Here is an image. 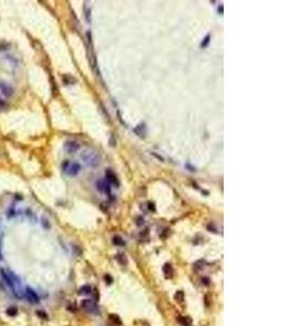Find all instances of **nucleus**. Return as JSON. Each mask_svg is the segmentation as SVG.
Segmentation results:
<instances>
[{
  "instance_id": "a878e982",
  "label": "nucleus",
  "mask_w": 290,
  "mask_h": 326,
  "mask_svg": "<svg viewBox=\"0 0 290 326\" xmlns=\"http://www.w3.org/2000/svg\"><path fill=\"white\" fill-rule=\"evenodd\" d=\"M148 205H149V209H150V210H152V211H154V210H156V208H154V206H153V203H151V202H149Z\"/></svg>"
},
{
  "instance_id": "9b49d317",
  "label": "nucleus",
  "mask_w": 290,
  "mask_h": 326,
  "mask_svg": "<svg viewBox=\"0 0 290 326\" xmlns=\"http://www.w3.org/2000/svg\"><path fill=\"white\" fill-rule=\"evenodd\" d=\"M134 132L138 135V136L143 137V136L146 135V132H147V130H146V125H145V124H139L138 126H136V127H135Z\"/></svg>"
},
{
  "instance_id": "aec40b11",
  "label": "nucleus",
  "mask_w": 290,
  "mask_h": 326,
  "mask_svg": "<svg viewBox=\"0 0 290 326\" xmlns=\"http://www.w3.org/2000/svg\"><path fill=\"white\" fill-rule=\"evenodd\" d=\"M203 264H204V262H203V261H198L197 263H195V268H196L197 271H199L200 268H203Z\"/></svg>"
},
{
  "instance_id": "2eb2a0df",
  "label": "nucleus",
  "mask_w": 290,
  "mask_h": 326,
  "mask_svg": "<svg viewBox=\"0 0 290 326\" xmlns=\"http://www.w3.org/2000/svg\"><path fill=\"white\" fill-rule=\"evenodd\" d=\"M174 299L176 300L177 302H179V303H180V302H183L184 299H185V295H184V291H182V290H178V291H177V292L175 294V296H174Z\"/></svg>"
},
{
  "instance_id": "a211bd4d",
  "label": "nucleus",
  "mask_w": 290,
  "mask_h": 326,
  "mask_svg": "<svg viewBox=\"0 0 290 326\" xmlns=\"http://www.w3.org/2000/svg\"><path fill=\"white\" fill-rule=\"evenodd\" d=\"M110 320H111L114 324H117V325H121L122 324V322H121L120 317L117 316V315H114V314H111L110 315Z\"/></svg>"
},
{
  "instance_id": "f03ea898",
  "label": "nucleus",
  "mask_w": 290,
  "mask_h": 326,
  "mask_svg": "<svg viewBox=\"0 0 290 326\" xmlns=\"http://www.w3.org/2000/svg\"><path fill=\"white\" fill-rule=\"evenodd\" d=\"M62 167H63V171H64L69 176H76L80 171V163H77V162L70 163L69 161H65L62 164Z\"/></svg>"
},
{
  "instance_id": "f8f14e48",
  "label": "nucleus",
  "mask_w": 290,
  "mask_h": 326,
  "mask_svg": "<svg viewBox=\"0 0 290 326\" xmlns=\"http://www.w3.org/2000/svg\"><path fill=\"white\" fill-rule=\"evenodd\" d=\"M178 321L183 326H191V323H192L191 318L189 316H179Z\"/></svg>"
},
{
  "instance_id": "cd10ccee",
  "label": "nucleus",
  "mask_w": 290,
  "mask_h": 326,
  "mask_svg": "<svg viewBox=\"0 0 290 326\" xmlns=\"http://www.w3.org/2000/svg\"><path fill=\"white\" fill-rule=\"evenodd\" d=\"M143 219H141V218H138V223H137V225H143Z\"/></svg>"
},
{
  "instance_id": "c756f323",
  "label": "nucleus",
  "mask_w": 290,
  "mask_h": 326,
  "mask_svg": "<svg viewBox=\"0 0 290 326\" xmlns=\"http://www.w3.org/2000/svg\"><path fill=\"white\" fill-rule=\"evenodd\" d=\"M1 258H2V257H1V252H0V259H1Z\"/></svg>"
},
{
  "instance_id": "393cba45",
  "label": "nucleus",
  "mask_w": 290,
  "mask_h": 326,
  "mask_svg": "<svg viewBox=\"0 0 290 326\" xmlns=\"http://www.w3.org/2000/svg\"><path fill=\"white\" fill-rule=\"evenodd\" d=\"M202 283H203L204 285H209L210 279H209V278H206V277H204V278H202Z\"/></svg>"
},
{
  "instance_id": "7ed1b4c3",
  "label": "nucleus",
  "mask_w": 290,
  "mask_h": 326,
  "mask_svg": "<svg viewBox=\"0 0 290 326\" xmlns=\"http://www.w3.org/2000/svg\"><path fill=\"white\" fill-rule=\"evenodd\" d=\"M1 276L5 279V284H7L10 288H12V289H14V285H15V284H20V283H19V278H16V276L14 275L13 273L8 272V271H5L3 268L1 270Z\"/></svg>"
},
{
  "instance_id": "bb28decb",
  "label": "nucleus",
  "mask_w": 290,
  "mask_h": 326,
  "mask_svg": "<svg viewBox=\"0 0 290 326\" xmlns=\"http://www.w3.org/2000/svg\"><path fill=\"white\" fill-rule=\"evenodd\" d=\"M13 215H14V211L13 210L8 211V218H11V216H13Z\"/></svg>"
},
{
  "instance_id": "423d86ee",
  "label": "nucleus",
  "mask_w": 290,
  "mask_h": 326,
  "mask_svg": "<svg viewBox=\"0 0 290 326\" xmlns=\"http://www.w3.org/2000/svg\"><path fill=\"white\" fill-rule=\"evenodd\" d=\"M80 145L75 140H69L67 143H64V150L67 152V153H75L80 150Z\"/></svg>"
},
{
  "instance_id": "1a4fd4ad",
  "label": "nucleus",
  "mask_w": 290,
  "mask_h": 326,
  "mask_svg": "<svg viewBox=\"0 0 290 326\" xmlns=\"http://www.w3.org/2000/svg\"><path fill=\"white\" fill-rule=\"evenodd\" d=\"M106 181H107L110 185H116V186H119V181L116 178L115 174H114L113 172H111V171H107V178H106Z\"/></svg>"
},
{
  "instance_id": "20e7f679",
  "label": "nucleus",
  "mask_w": 290,
  "mask_h": 326,
  "mask_svg": "<svg viewBox=\"0 0 290 326\" xmlns=\"http://www.w3.org/2000/svg\"><path fill=\"white\" fill-rule=\"evenodd\" d=\"M80 305H82V308L84 309L85 311H87V312H89V313H98V311H99L98 305L90 299L83 300Z\"/></svg>"
},
{
  "instance_id": "f3484780",
  "label": "nucleus",
  "mask_w": 290,
  "mask_h": 326,
  "mask_svg": "<svg viewBox=\"0 0 290 326\" xmlns=\"http://www.w3.org/2000/svg\"><path fill=\"white\" fill-rule=\"evenodd\" d=\"M5 313L8 314V315H10V316H15L16 314H18V309L14 308V307H12V308H9L7 311H5Z\"/></svg>"
},
{
  "instance_id": "6e6552de",
  "label": "nucleus",
  "mask_w": 290,
  "mask_h": 326,
  "mask_svg": "<svg viewBox=\"0 0 290 326\" xmlns=\"http://www.w3.org/2000/svg\"><path fill=\"white\" fill-rule=\"evenodd\" d=\"M25 296H26L27 300L31 302V303H38L39 302V297H38V295L35 292V290H33L32 288H29V287H27L26 288V291H25Z\"/></svg>"
},
{
  "instance_id": "dca6fc26",
  "label": "nucleus",
  "mask_w": 290,
  "mask_h": 326,
  "mask_svg": "<svg viewBox=\"0 0 290 326\" xmlns=\"http://www.w3.org/2000/svg\"><path fill=\"white\" fill-rule=\"evenodd\" d=\"M116 260H117V262H119L120 264H122V265H125V264L127 263L126 255H123V253H119V255H116Z\"/></svg>"
},
{
  "instance_id": "b1692460",
  "label": "nucleus",
  "mask_w": 290,
  "mask_h": 326,
  "mask_svg": "<svg viewBox=\"0 0 290 326\" xmlns=\"http://www.w3.org/2000/svg\"><path fill=\"white\" fill-rule=\"evenodd\" d=\"M37 314H38V315H39V316H41V317H43V318H47V314H46V313H44V312H40V311H38V312H37Z\"/></svg>"
},
{
  "instance_id": "6ab92c4d",
  "label": "nucleus",
  "mask_w": 290,
  "mask_h": 326,
  "mask_svg": "<svg viewBox=\"0 0 290 326\" xmlns=\"http://www.w3.org/2000/svg\"><path fill=\"white\" fill-rule=\"evenodd\" d=\"M209 43H210V35H206L205 38L203 39V41L201 43V47H202V48H205L206 46L209 45Z\"/></svg>"
},
{
  "instance_id": "9d476101",
  "label": "nucleus",
  "mask_w": 290,
  "mask_h": 326,
  "mask_svg": "<svg viewBox=\"0 0 290 326\" xmlns=\"http://www.w3.org/2000/svg\"><path fill=\"white\" fill-rule=\"evenodd\" d=\"M163 273L165 274V277H167V278H171V277L173 276L174 270H173V268H172V265H171L170 263L164 264V266H163Z\"/></svg>"
},
{
  "instance_id": "5701e85b",
  "label": "nucleus",
  "mask_w": 290,
  "mask_h": 326,
  "mask_svg": "<svg viewBox=\"0 0 290 326\" xmlns=\"http://www.w3.org/2000/svg\"><path fill=\"white\" fill-rule=\"evenodd\" d=\"M5 102L0 98V110H1V109H5Z\"/></svg>"
},
{
  "instance_id": "39448f33",
  "label": "nucleus",
  "mask_w": 290,
  "mask_h": 326,
  "mask_svg": "<svg viewBox=\"0 0 290 326\" xmlns=\"http://www.w3.org/2000/svg\"><path fill=\"white\" fill-rule=\"evenodd\" d=\"M96 187L100 192L111 196V185L106 179H99L96 182Z\"/></svg>"
},
{
  "instance_id": "412c9836",
  "label": "nucleus",
  "mask_w": 290,
  "mask_h": 326,
  "mask_svg": "<svg viewBox=\"0 0 290 326\" xmlns=\"http://www.w3.org/2000/svg\"><path fill=\"white\" fill-rule=\"evenodd\" d=\"M43 226L45 228L50 227V224H49V222H48V220H46L45 218H43Z\"/></svg>"
},
{
  "instance_id": "f257e3e1",
  "label": "nucleus",
  "mask_w": 290,
  "mask_h": 326,
  "mask_svg": "<svg viewBox=\"0 0 290 326\" xmlns=\"http://www.w3.org/2000/svg\"><path fill=\"white\" fill-rule=\"evenodd\" d=\"M82 160L85 162L86 165L91 166V167H96L100 164L101 158L98 154V152L94 151V150H85L82 152L80 154Z\"/></svg>"
},
{
  "instance_id": "4be33fe9",
  "label": "nucleus",
  "mask_w": 290,
  "mask_h": 326,
  "mask_svg": "<svg viewBox=\"0 0 290 326\" xmlns=\"http://www.w3.org/2000/svg\"><path fill=\"white\" fill-rule=\"evenodd\" d=\"M104 281H107V284H112L113 279H112V277L108 274V275H104Z\"/></svg>"
},
{
  "instance_id": "4468645a",
  "label": "nucleus",
  "mask_w": 290,
  "mask_h": 326,
  "mask_svg": "<svg viewBox=\"0 0 290 326\" xmlns=\"http://www.w3.org/2000/svg\"><path fill=\"white\" fill-rule=\"evenodd\" d=\"M112 241H113V244L116 245V246H124V245H125V242H124V240H123V238H122L121 236H117V235L113 237Z\"/></svg>"
},
{
  "instance_id": "0eeeda50",
  "label": "nucleus",
  "mask_w": 290,
  "mask_h": 326,
  "mask_svg": "<svg viewBox=\"0 0 290 326\" xmlns=\"http://www.w3.org/2000/svg\"><path fill=\"white\" fill-rule=\"evenodd\" d=\"M0 91L5 97H8V98H10L14 94L13 87L9 84H7L5 82H0Z\"/></svg>"
},
{
  "instance_id": "c85d7f7f",
  "label": "nucleus",
  "mask_w": 290,
  "mask_h": 326,
  "mask_svg": "<svg viewBox=\"0 0 290 326\" xmlns=\"http://www.w3.org/2000/svg\"><path fill=\"white\" fill-rule=\"evenodd\" d=\"M219 12H223V5H222V7L219 8Z\"/></svg>"
},
{
  "instance_id": "ddd939ff",
  "label": "nucleus",
  "mask_w": 290,
  "mask_h": 326,
  "mask_svg": "<svg viewBox=\"0 0 290 326\" xmlns=\"http://www.w3.org/2000/svg\"><path fill=\"white\" fill-rule=\"evenodd\" d=\"M90 292H91V287L89 285H84V286L80 287V290H78L80 295H89Z\"/></svg>"
}]
</instances>
